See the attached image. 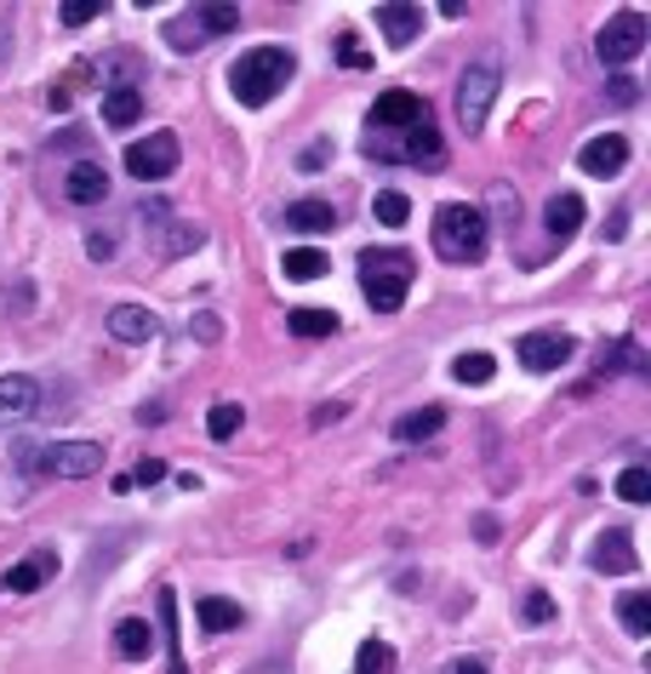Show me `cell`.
Here are the masks:
<instances>
[{
	"label": "cell",
	"mask_w": 651,
	"mask_h": 674,
	"mask_svg": "<svg viewBox=\"0 0 651 674\" xmlns=\"http://www.w3.org/2000/svg\"><path fill=\"white\" fill-rule=\"evenodd\" d=\"M297 75V57L286 46H252V52H240L229 63V92L240 97L246 109H263L281 97V86Z\"/></svg>",
	"instance_id": "cell-1"
},
{
	"label": "cell",
	"mask_w": 651,
	"mask_h": 674,
	"mask_svg": "<svg viewBox=\"0 0 651 674\" xmlns=\"http://www.w3.org/2000/svg\"><path fill=\"white\" fill-rule=\"evenodd\" d=\"M429 241L445 263H480L492 246V223L480 207H469V200H445V207L434 212L429 223Z\"/></svg>",
	"instance_id": "cell-2"
},
{
	"label": "cell",
	"mask_w": 651,
	"mask_h": 674,
	"mask_svg": "<svg viewBox=\"0 0 651 674\" xmlns=\"http://www.w3.org/2000/svg\"><path fill=\"white\" fill-rule=\"evenodd\" d=\"M411 281H418V257H411L406 246L360 252V292H366V303L377 315H395L406 303V292H411Z\"/></svg>",
	"instance_id": "cell-3"
},
{
	"label": "cell",
	"mask_w": 651,
	"mask_h": 674,
	"mask_svg": "<svg viewBox=\"0 0 651 674\" xmlns=\"http://www.w3.org/2000/svg\"><path fill=\"white\" fill-rule=\"evenodd\" d=\"M103 452L97 441H52V446H23L18 463L23 475H46V481H92L103 468Z\"/></svg>",
	"instance_id": "cell-4"
},
{
	"label": "cell",
	"mask_w": 651,
	"mask_h": 674,
	"mask_svg": "<svg viewBox=\"0 0 651 674\" xmlns=\"http://www.w3.org/2000/svg\"><path fill=\"white\" fill-rule=\"evenodd\" d=\"M371 160H406V166H440L445 160V144L440 131L423 120V126H406V131H366L360 144Z\"/></svg>",
	"instance_id": "cell-5"
},
{
	"label": "cell",
	"mask_w": 651,
	"mask_h": 674,
	"mask_svg": "<svg viewBox=\"0 0 651 674\" xmlns=\"http://www.w3.org/2000/svg\"><path fill=\"white\" fill-rule=\"evenodd\" d=\"M497 86H503V63L497 57H480V63L463 70V81H458V120H463V131L486 126V115L497 104Z\"/></svg>",
	"instance_id": "cell-6"
},
{
	"label": "cell",
	"mask_w": 651,
	"mask_h": 674,
	"mask_svg": "<svg viewBox=\"0 0 651 674\" xmlns=\"http://www.w3.org/2000/svg\"><path fill=\"white\" fill-rule=\"evenodd\" d=\"M234 29H240V12L234 7H195V12H183V18L166 23V41H171V52H195V46H206L212 35H234Z\"/></svg>",
	"instance_id": "cell-7"
},
{
	"label": "cell",
	"mask_w": 651,
	"mask_h": 674,
	"mask_svg": "<svg viewBox=\"0 0 651 674\" xmlns=\"http://www.w3.org/2000/svg\"><path fill=\"white\" fill-rule=\"evenodd\" d=\"M178 160H183V144L171 138V131H149V138L126 144V172H132V178H144V183L171 178V172H178Z\"/></svg>",
	"instance_id": "cell-8"
},
{
	"label": "cell",
	"mask_w": 651,
	"mask_h": 674,
	"mask_svg": "<svg viewBox=\"0 0 651 674\" xmlns=\"http://www.w3.org/2000/svg\"><path fill=\"white\" fill-rule=\"evenodd\" d=\"M640 52H645V18L640 12H617L595 35V57L606 63V70H623V63H634Z\"/></svg>",
	"instance_id": "cell-9"
},
{
	"label": "cell",
	"mask_w": 651,
	"mask_h": 674,
	"mask_svg": "<svg viewBox=\"0 0 651 674\" xmlns=\"http://www.w3.org/2000/svg\"><path fill=\"white\" fill-rule=\"evenodd\" d=\"M571 355H577V344L566 331H526L521 344H514V360H521L526 372H560Z\"/></svg>",
	"instance_id": "cell-10"
},
{
	"label": "cell",
	"mask_w": 651,
	"mask_h": 674,
	"mask_svg": "<svg viewBox=\"0 0 651 674\" xmlns=\"http://www.w3.org/2000/svg\"><path fill=\"white\" fill-rule=\"evenodd\" d=\"M423 120H429V104L418 92H406V86L384 92L371 104V131H406V126H423Z\"/></svg>",
	"instance_id": "cell-11"
},
{
	"label": "cell",
	"mask_w": 651,
	"mask_h": 674,
	"mask_svg": "<svg viewBox=\"0 0 651 674\" xmlns=\"http://www.w3.org/2000/svg\"><path fill=\"white\" fill-rule=\"evenodd\" d=\"M371 18H377V35H384L395 52H406L411 41L423 35V7H411V0H384Z\"/></svg>",
	"instance_id": "cell-12"
},
{
	"label": "cell",
	"mask_w": 651,
	"mask_h": 674,
	"mask_svg": "<svg viewBox=\"0 0 651 674\" xmlns=\"http://www.w3.org/2000/svg\"><path fill=\"white\" fill-rule=\"evenodd\" d=\"M577 166L589 178H617L629 166V138H623V131H600V138H589L577 149Z\"/></svg>",
	"instance_id": "cell-13"
},
{
	"label": "cell",
	"mask_w": 651,
	"mask_h": 674,
	"mask_svg": "<svg viewBox=\"0 0 651 674\" xmlns=\"http://www.w3.org/2000/svg\"><path fill=\"white\" fill-rule=\"evenodd\" d=\"M34 412H41V383H34L29 372L0 378V429H18V423H29Z\"/></svg>",
	"instance_id": "cell-14"
},
{
	"label": "cell",
	"mask_w": 651,
	"mask_h": 674,
	"mask_svg": "<svg viewBox=\"0 0 651 674\" xmlns=\"http://www.w3.org/2000/svg\"><path fill=\"white\" fill-rule=\"evenodd\" d=\"M595 571H606V578H629V571H640V555H634V537L623 526H611L595 537V555H589Z\"/></svg>",
	"instance_id": "cell-15"
},
{
	"label": "cell",
	"mask_w": 651,
	"mask_h": 674,
	"mask_svg": "<svg viewBox=\"0 0 651 674\" xmlns=\"http://www.w3.org/2000/svg\"><path fill=\"white\" fill-rule=\"evenodd\" d=\"M52 571H57V549H34L12 571H0V589H7V594H34L41 583H52Z\"/></svg>",
	"instance_id": "cell-16"
},
{
	"label": "cell",
	"mask_w": 651,
	"mask_h": 674,
	"mask_svg": "<svg viewBox=\"0 0 651 674\" xmlns=\"http://www.w3.org/2000/svg\"><path fill=\"white\" fill-rule=\"evenodd\" d=\"M63 194L75 200V207H97V200H109V172H103L97 160H75L63 178Z\"/></svg>",
	"instance_id": "cell-17"
},
{
	"label": "cell",
	"mask_w": 651,
	"mask_h": 674,
	"mask_svg": "<svg viewBox=\"0 0 651 674\" xmlns=\"http://www.w3.org/2000/svg\"><path fill=\"white\" fill-rule=\"evenodd\" d=\"M543 223L555 241H571V234L582 229V194L577 189H560V194H548V207H543Z\"/></svg>",
	"instance_id": "cell-18"
},
{
	"label": "cell",
	"mask_w": 651,
	"mask_h": 674,
	"mask_svg": "<svg viewBox=\"0 0 651 674\" xmlns=\"http://www.w3.org/2000/svg\"><path fill=\"white\" fill-rule=\"evenodd\" d=\"M137 120H144V92H137L132 81H126V86H109V92H103V126L126 131V126H137Z\"/></svg>",
	"instance_id": "cell-19"
},
{
	"label": "cell",
	"mask_w": 651,
	"mask_h": 674,
	"mask_svg": "<svg viewBox=\"0 0 651 674\" xmlns=\"http://www.w3.org/2000/svg\"><path fill=\"white\" fill-rule=\"evenodd\" d=\"M286 229L292 234H332L337 229V207H332V200H292V207H286Z\"/></svg>",
	"instance_id": "cell-20"
},
{
	"label": "cell",
	"mask_w": 651,
	"mask_h": 674,
	"mask_svg": "<svg viewBox=\"0 0 651 674\" xmlns=\"http://www.w3.org/2000/svg\"><path fill=\"white\" fill-rule=\"evenodd\" d=\"M195 623H200V634H229V629L246 623V612H240L234 600H223V594H200L195 600Z\"/></svg>",
	"instance_id": "cell-21"
},
{
	"label": "cell",
	"mask_w": 651,
	"mask_h": 674,
	"mask_svg": "<svg viewBox=\"0 0 651 674\" xmlns=\"http://www.w3.org/2000/svg\"><path fill=\"white\" fill-rule=\"evenodd\" d=\"M109 331L120 337V344H149V337H155V315L144 309V303H115V309H109Z\"/></svg>",
	"instance_id": "cell-22"
},
{
	"label": "cell",
	"mask_w": 651,
	"mask_h": 674,
	"mask_svg": "<svg viewBox=\"0 0 651 674\" xmlns=\"http://www.w3.org/2000/svg\"><path fill=\"white\" fill-rule=\"evenodd\" d=\"M155 612H160V629L155 634H166V663H171V674H189L183 668V634H178V594L160 589L155 594Z\"/></svg>",
	"instance_id": "cell-23"
},
{
	"label": "cell",
	"mask_w": 651,
	"mask_h": 674,
	"mask_svg": "<svg viewBox=\"0 0 651 674\" xmlns=\"http://www.w3.org/2000/svg\"><path fill=\"white\" fill-rule=\"evenodd\" d=\"M115 652H120L126 663H144V657L155 652V629H149L144 618H120V623H115Z\"/></svg>",
	"instance_id": "cell-24"
},
{
	"label": "cell",
	"mask_w": 651,
	"mask_h": 674,
	"mask_svg": "<svg viewBox=\"0 0 651 674\" xmlns=\"http://www.w3.org/2000/svg\"><path fill=\"white\" fill-rule=\"evenodd\" d=\"M440 429H445V407H423V412H406L395 423V441L400 446H418V441H429V434H440Z\"/></svg>",
	"instance_id": "cell-25"
},
{
	"label": "cell",
	"mask_w": 651,
	"mask_h": 674,
	"mask_svg": "<svg viewBox=\"0 0 651 674\" xmlns=\"http://www.w3.org/2000/svg\"><path fill=\"white\" fill-rule=\"evenodd\" d=\"M155 229H160V246H155L160 257H183V252H195V246L206 241V234H200L195 223H178V218H160Z\"/></svg>",
	"instance_id": "cell-26"
},
{
	"label": "cell",
	"mask_w": 651,
	"mask_h": 674,
	"mask_svg": "<svg viewBox=\"0 0 651 674\" xmlns=\"http://www.w3.org/2000/svg\"><path fill=\"white\" fill-rule=\"evenodd\" d=\"M452 378L469 383V389H480V383H492V378H497V360H492L486 349H469V355L452 360Z\"/></svg>",
	"instance_id": "cell-27"
},
{
	"label": "cell",
	"mask_w": 651,
	"mask_h": 674,
	"mask_svg": "<svg viewBox=\"0 0 651 674\" xmlns=\"http://www.w3.org/2000/svg\"><path fill=\"white\" fill-rule=\"evenodd\" d=\"M281 268H286V281H321L332 263H326V252H315V246H297V252L281 257Z\"/></svg>",
	"instance_id": "cell-28"
},
{
	"label": "cell",
	"mask_w": 651,
	"mask_h": 674,
	"mask_svg": "<svg viewBox=\"0 0 651 674\" xmlns=\"http://www.w3.org/2000/svg\"><path fill=\"white\" fill-rule=\"evenodd\" d=\"M395 646L389 640H360V652H355V674H395Z\"/></svg>",
	"instance_id": "cell-29"
},
{
	"label": "cell",
	"mask_w": 651,
	"mask_h": 674,
	"mask_svg": "<svg viewBox=\"0 0 651 674\" xmlns=\"http://www.w3.org/2000/svg\"><path fill=\"white\" fill-rule=\"evenodd\" d=\"M286 326H292L297 337H332V331H337V315H332V309H292Z\"/></svg>",
	"instance_id": "cell-30"
},
{
	"label": "cell",
	"mask_w": 651,
	"mask_h": 674,
	"mask_svg": "<svg viewBox=\"0 0 651 674\" xmlns=\"http://www.w3.org/2000/svg\"><path fill=\"white\" fill-rule=\"evenodd\" d=\"M617 618H623V629L629 634H651V594H623V600H617Z\"/></svg>",
	"instance_id": "cell-31"
},
{
	"label": "cell",
	"mask_w": 651,
	"mask_h": 674,
	"mask_svg": "<svg viewBox=\"0 0 651 674\" xmlns=\"http://www.w3.org/2000/svg\"><path fill=\"white\" fill-rule=\"evenodd\" d=\"M617 497H623V503H651V468L629 463L623 475H617Z\"/></svg>",
	"instance_id": "cell-32"
},
{
	"label": "cell",
	"mask_w": 651,
	"mask_h": 674,
	"mask_svg": "<svg viewBox=\"0 0 651 674\" xmlns=\"http://www.w3.org/2000/svg\"><path fill=\"white\" fill-rule=\"evenodd\" d=\"M371 218H377V223H389V229H400V223L411 218V200H406L400 189H384V194L371 200Z\"/></svg>",
	"instance_id": "cell-33"
},
{
	"label": "cell",
	"mask_w": 651,
	"mask_h": 674,
	"mask_svg": "<svg viewBox=\"0 0 651 674\" xmlns=\"http://www.w3.org/2000/svg\"><path fill=\"white\" fill-rule=\"evenodd\" d=\"M240 423H246V412H240L234 400H218L212 418H206V434H212V441H229V434H234Z\"/></svg>",
	"instance_id": "cell-34"
},
{
	"label": "cell",
	"mask_w": 651,
	"mask_h": 674,
	"mask_svg": "<svg viewBox=\"0 0 651 674\" xmlns=\"http://www.w3.org/2000/svg\"><path fill=\"white\" fill-rule=\"evenodd\" d=\"M606 86H611V92H606V104H611V109H629V104H640V81H634V75H611Z\"/></svg>",
	"instance_id": "cell-35"
},
{
	"label": "cell",
	"mask_w": 651,
	"mask_h": 674,
	"mask_svg": "<svg viewBox=\"0 0 651 674\" xmlns=\"http://www.w3.org/2000/svg\"><path fill=\"white\" fill-rule=\"evenodd\" d=\"M337 63H343V70H371V52L355 35H337Z\"/></svg>",
	"instance_id": "cell-36"
},
{
	"label": "cell",
	"mask_w": 651,
	"mask_h": 674,
	"mask_svg": "<svg viewBox=\"0 0 651 674\" xmlns=\"http://www.w3.org/2000/svg\"><path fill=\"white\" fill-rule=\"evenodd\" d=\"M521 618H526V623H548V618H555V600H548L543 589H532V594L521 600Z\"/></svg>",
	"instance_id": "cell-37"
},
{
	"label": "cell",
	"mask_w": 651,
	"mask_h": 674,
	"mask_svg": "<svg viewBox=\"0 0 651 674\" xmlns=\"http://www.w3.org/2000/svg\"><path fill=\"white\" fill-rule=\"evenodd\" d=\"M97 12H103V7H97V0H69V7H63L57 18H63L69 29H86V23H92Z\"/></svg>",
	"instance_id": "cell-38"
},
{
	"label": "cell",
	"mask_w": 651,
	"mask_h": 674,
	"mask_svg": "<svg viewBox=\"0 0 651 674\" xmlns=\"http://www.w3.org/2000/svg\"><path fill=\"white\" fill-rule=\"evenodd\" d=\"M132 486H155V481H166V463L160 457H149V463H137V475H126Z\"/></svg>",
	"instance_id": "cell-39"
},
{
	"label": "cell",
	"mask_w": 651,
	"mask_h": 674,
	"mask_svg": "<svg viewBox=\"0 0 651 674\" xmlns=\"http://www.w3.org/2000/svg\"><path fill=\"white\" fill-rule=\"evenodd\" d=\"M326 160H332V144H326V138H321V144H308V149H303V172H321Z\"/></svg>",
	"instance_id": "cell-40"
},
{
	"label": "cell",
	"mask_w": 651,
	"mask_h": 674,
	"mask_svg": "<svg viewBox=\"0 0 651 674\" xmlns=\"http://www.w3.org/2000/svg\"><path fill=\"white\" fill-rule=\"evenodd\" d=\"M445 674H492V668L480 663V657H452V663H445Z\"/></svg>",
	"instance_id": "cell-41"
},
{
	"label": "cell",
	"mask_w": 651,
	"mask_h": 674,
	"mask_svg": "<svg viewBox=\"0 0 651 674\" xmlns=\"http://www.w3.org/2000/svg\"><path fill=\"white\" fill-rule=\"evenodd\" d=\"M86 252L103 263V257H115V234H92V241H86Z\"/></svg>",
	"instance_id": "cell-42"
},
{
	"label": "cell",
	"mask_w": 651,
	"mask_h": 674,
	"mask_svg": "<svg viewBox=\"0 0 651 674\" xmlns=\"http://www.w3.org/2000/svg\"><path fill=\"white\" fill-rule=\"evenodd\" d=\"M343 412H349V407H337V400H332V407H321V412H315V429H326V423H337Z\"/></svg>",
	"instance_id": "cell-43"
}]
</instances>
